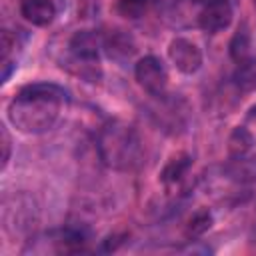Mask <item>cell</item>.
<instances>
[{"instance_id":"cell-17","label":"cell","mask_w":256,"mask_h":256,"mask_svg":"<svg viewBox=\"0 0 256 256\" xmlns=\"http://www.w3.org/2000/svg\"><path fill=\"white\" fill-rule=\"evenodd\" d=\"M252 2H254V6H256V0H252Z\"/></svg>"},{"instance_id":"cell-2","label":"cell","mask_w":256,"mask_h":256,"mask_svg":"<svg viewBox=\"0 0 256 256\" xmlns=\"http://www.w3.org/2000/svg\"><path fill=\"white\" fill-rule=\"evenodd\" d=\"M96 150L104 166L118 172H132L140 166L144 148L138 132L120 120L106 122L96 138Z\"/></svg>"},{"instance_id":"cell-15","label":"cell","mask_w":256,"mask_h":256,"mask_svg":"<svg viewBox=\"0 0 256 256\" xmlns=\"http://www.w3.org/2000/svg\"><path fill=\"white\" fill-rule=\"evenodd\" d=\"M152 0H118V12L124 16V18H140L144 16V12L148 10Z\"/></svg>"},{"instance_id":"cell-3","label":"cell","mask_w":256,"mask_h":256,"mask_svg":"<svg viewBox=\"0 0 256 256\" xmlns=\"http://www.w3.org/2000/svg\"><path fill=\"white\" fill-rule=\"evenodd\" d=\"M102 48V36L94 30H78L70 36L68 40V50L72 60L76 62V74L96 82L100 76V66H98V54Z\"/></svg>"},{"instance_id":"cell-9","label":"cell","mask_w":256,"mask_h":256,"mask_svg":"<svg viewBox=\"0 0 256 256\" xmlns=\"http://www.w3.org/2000/svg\"><path fill=\"white\" fill-rule=\"evenodd\" d=\"M232 84L242 94L256 90V56H248V58L236 62V68L232 74Z\"/></svg>"},{"instance_id":"cell-1","label":"cell","mask_w":256,"mask_h":256,"mask_svg":"<svg viewBox=\"0 0 256 256\" xmlns=\"http://www.w3.org/2000/svg\"><path fill=\"white\" fill-rule=\"evenodd\" d=\"M66 100V90L54 82L26 84L10 100L8 120L18 132L42 134L54 126Z\"/></svg>"},{"instance_id":"cell-5","label":"cell","mask_w":256,"mask_h":256,"mask_svg":"<svg viewBox=\"0 0 256 256\" xmlns=\"http://www.w3.org/2000/svg\"><path fill=\"white\" fill-rule=\"evenodd\" d=\"M168 58L182 74H194L202 66V50L188 38H174L168 44Z\"/></svg>"},{"instance_id":"cell-14","label":"cell","mask_w":256,"mask_h":256,"mask_svg":"<svg viewBox=\"0 0 256 256\" xmlns=\"http://www.w3.org/2000/svg\"><path fill=\"white\" fill-rule=\"evenodd\" d=\"M230 56H232L234 62H240V60L252 56L250 54V34H248L246 26H240L236 30V34L232 36V40H230Z\"/></svg>"},{"instance_id":"cell-10","label":"cell","mask_w":256,"mask_h":256,"mask_svg":"<svg viewBox=\"0 0 256 256\" xmlns=\"http://www.w3.org/2000/svg\"><path fill=\"white\" fill-rule=\"evenodd\" d=\"M190 166H192V156H190V154L180 152V154L172 156V158L166 162V166L162 168V172H160V182L166 184V186L178 184V182L188 174Z\"/></svg>"},{"instance_id":"cell-6","label":"cell","mask_w":256,"mask_h":256,"mask_svg":"<svg viewBox=\"0 0 256 256\" xmlns=\"http://www.w3.org/2000/svg\"><path fill=\"white\" fill-rule=\"evenodd\" d=\"M232 16L234 12L228 0H206L198 14V26L208 34H216L230 26Z\"/></svg>"},{"instance_id":"cell-8","label":"cell","mask_w":256,"mask_h":256,"mask_svg":"<svg viewBox=\"0 0 256 256\" xmlns=\"http://www.w3.org/2000/svg\"><path fill=\"white\" fill-rule=\"evenodd\" d=\"M20 14L34 26H48L56 16V6L52 0H20Z\"/></svg>"},{"instance_id":"cell-7","label":"cell","mask_w":256,"mask_h":256,"mask_svg":"<svg viewBox=\"0 0 256 256\" xmlns=\"http://www.w3.org/2000/svg\"><path fill=\"white\" fill-rule=\"evenodd\" d=\"M102 48L112 60L124 62L132 58V54L136 52V42L124 30H110L106 36H102Z\"/></svg>"},{"instance_id":"cell-12","label":"cell","mask_w":256,"mask_h":256,"mask_svg":"<svg viewBox=\"0 0 256 256\" xmlns=\"http://www.w3.org/2000/svg\"><path fill=\"white\" fill-rule=\"evenodd\" d=\"M254 146V136L246 126H236L228 136V156L230 158H242L248 156V152Z\"/></svg>"},{"instance_id":"cell-4","label":"cell","mask_w":256,"mask_h":256,"mask_svg":"<svg viewBox=\"0 0 256 256\" xmlns=\"http://www.w3.org/2000/svg\"><path fill=\"white\" fill-rule=\"evenodd\" d=\"M134 78L138 86L150 96L162 98L168 88V70L164 62L156 56H144L134 66Z\"/></svg>"},{"instance_id":"cell-18","label":"cell","mask_w":256,"mask_h":256,"mask_svg":"<svg viewBox=\"0 0 256 256\" xmlns=\"http://www.w3.org/2000/svg\"><path fill=\"white\" fill-rule=\"evenodd\" d=\"M204 2H206V0H204Z\"/></svg>"},{"instance_id":"cell-16","label":"cell","mask_w":256,"mask_h":256,"mask_svg":"<svg viewBox=\"0 0 256 256\" xmlns=\"http://www.w3.org/2000/svg\"><path fill=\"white\" fill-rule=\"evenodd\" d=\"M10 152H12L10 134H8L6 126H2V168H6V164H8V160H10Z\"/></svg>"},{"instance_id":"cell-13","label":"cell","mask_w":256,"mask_h":256,"mask_svg":"<svg viewBox=\"0 0 256 256\" xmlns=\"http://www.w3.org/2000/svg\"><path fill=\"white\" fill-rule=\"evenodd\" d=\"M212 222H214L212 212H210L208 208H198V210L188 218V222H186V226H184V236H186L188 240H196V238L204 236V234L212 228Z\"/></svg>"},{"instance_id":"cell-11","label":"cell","mask_w":256,"mask_h":256,"mask_svg":"<svg viewBox=\"0 0 256 256\" xmlns=\"http://www.w3.org/2000/svg\"><path fill=\"white\" fill-rule=\"evenodd\" d=\"M224 172L228 174L230 180L238 182V184H246V182H254L256 180V158H230V162L224 166Z\"/></svg>"}]
</instances>
